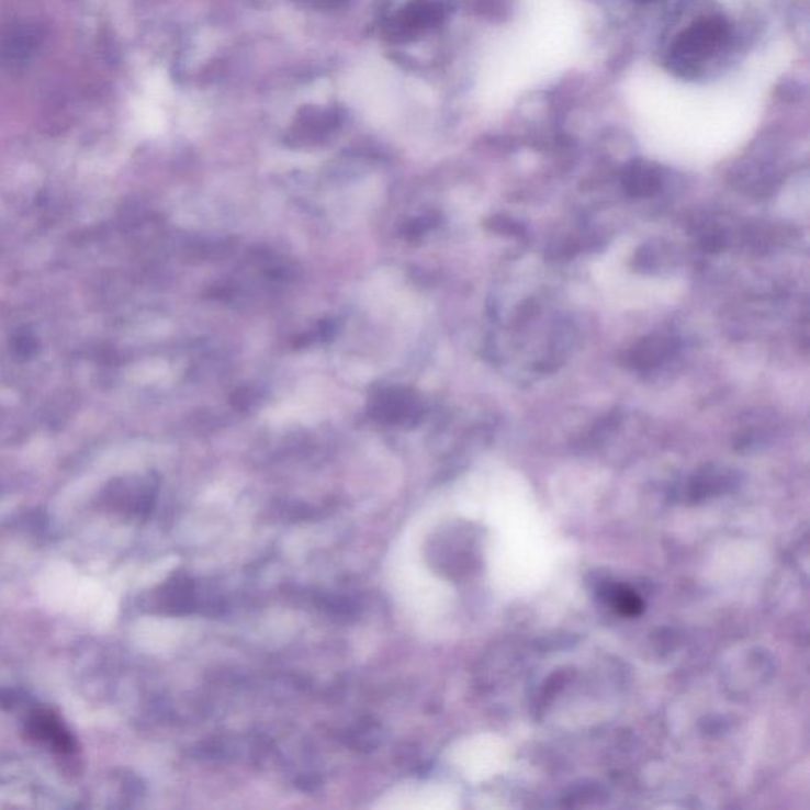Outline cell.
I'll list each match as a JSON object with an SVG mask.
<instances>
[{"mask_svg":"<svg viewBox=\"0 0 810 810\" xmlns=\"http://www.w3.org/2000/svg\"><path fill=\"white\" fill-rule=\"evenodd\" d=\"M729 38V24L722 16L702 18L677 38L673 57L697 64L711 56Z\"/></svg>","mask_w":810,"mask_h":810,"instance_id":"1","label":"cell"},{"mask_svg":"<svg viewBox=\"0 0 810 810\" xmlns=\"http://www.w3.org/2000/svg\"><path fill=\"white\" fill-rule=\"evenodd\" d=\"M451 12L447 0H415L394 20V37L407 38L423 29L434 27L442 23Z\"/></svg>","mask_w":810,"mask_h":810,"instance_id":"2","label":"cell"},{"mask_svg":"<svg viewBox=\"0 0 810 810\" xmlns=\"http://www.w3.org/2000/svg\"><path fill=\"white\" fill-rule=\"evenodd\" d=\"M29 729H31L32 736L37 738V740L48 741L49 744H53V747L64 752V754L74 751V740L64 730V727L60 725L59 720L53 716L35 715L31 719V727Z\"/></svg>","mask_w":810,"mask_h":810,"instance_id":"3","label":"cell"},{"mask_svg":"<svg viewBox=\"0 0 810 810\" xmlns=\"http://www.w3.org/2000/svg\"><path fill=\"white\" fill-rule=\"evenodd\" d=\"M675 342L670 338L654 336V338L644 339L640 346L633 350L632 363L641 371L655 368L663 360L670 357L675 350Z\"/></svg>","mask_w":810,"mask_h":810,"instance_id":"4","label":"cell"},{"mask_svg":"<svg viewBox=\"0 0 810 810\" xmlns=\"http://www.w3.org/2000/svg\"><path fill=\"white\" fill-rule=\"evenodd\" d=\"M627 192L632 196L654 195L661 189L662 179L659 171L646 164H633L627 170L626 179Z\"/></svg>","mask_w":810,"mask_h":810,"instance_id":"5","label":"cell"}]
</instances>
